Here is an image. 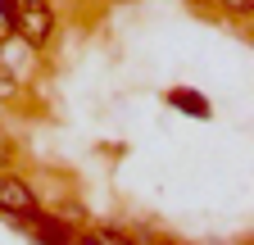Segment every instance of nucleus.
<instances>
[{
    "label": "nucleus",
    "instance_id": "nucleus-2",
    "mask_svg": "<svg viewBox=\"0 0 254 245\" xmlns=\"http://www.w3.org/2000/svg\"><path fill=\"white\" fill-rule=\"evenodd\" d=\"M0 213H9V218H32L37 213V195H32V186L27 182H18V177H5L0 173Z\"/></svg>",
    "mask_w": 254,
    "mask_h": 245
},
{
    "label": "nucleus",
    "instance_id": "nucleus-4",
    "mask_svg": "<svg viewBox=\"0 0 254 245\" xmlns=\"http://www.w3.org/2000/svg\"><path fill=\"white\" fill-rule=\"evenodd\" d=\"M14 96H18V77L5 64V55H0V100H14Z\"/></svg>",
    "mask_w": 254,
    "mask_h": 245
},
{
    "label": "nucleus",
    "instance_id": "nucleus-6",
    "mask_svg": "<svg viewBox=\"0 0 254 245\" xmlns=\"http://www.w3.org/2000/svg\"><path fill=\"white\" fill-rule=\"evenodd\" d=\"M14 37V18H9V0H0V46Z\"/></svg>",
    "mask_w": 254,
    "mask_h": 245
},
{
    "label": "nucleus",
    "instance_id": "nucleus-7",
    "mask_svg": "<svg viewBox=\"0 0 254 245\" xmlns=\"http://www.w3.org/2000/svg\"><path fill=\"white\" fill-rule=\"evenodd\" d=\"M222 5L236 9V14H250V9H254V0H222Z\"/></svg>",
    "mask_w": 254,
    "mask_h": 245
},
{
    "label": "nucleus",
    "instance_id": "nucleus-3",
    "mask_svg": "<svg viewBox=\"0 0 254 245\" xmlns=\"http://www.w3.org/2000/svg\"><path fill=\"white\" fill-rule=\"evenodd\" d=\"M168 105L182 109V114H190V118H209V100H200L190 86H173L168 91Z\"/></svg>",
    "mask_w": 254,
    "mask_h": 245
},
{
    "label": "nucleus",
    "instance_id": "nucleus-8",
    "mask_svg": "<svg viewBox=\"0 0 254 245\" xmlns=\"http://www.w3.org/2000/svg\"><path fill=\"white\" fill-rule=\"evenodd\" d=\"M0 164H5V136H0Z\"/></svg>",
    "mask_w": 254,
    "mask_h": 245
},
{
    "label": "nucleus",
    "instance_id": "nucleus-9",
    "mask_svg": "<svg viewBox=\"0 0 254 245\" xmlns=\"http://www.w3.org/2000/svg\"><path fill=\"white\" fill-rule=\"evenodd\" d=\"M9 5H14V0H9Z\"/></svg>",
    "mask_w": 254,
    "mask_h": 245
},
{
    "label": "nucleus",
    "instance_id": "nucleus-1",
    "mask_svg": "<svg viewBox=\"0 0 254 245\" xmlns=\"http://www.w3.org/2000/svg\"><path fill=\"white\" fill-rule=\"evenodd\" d=\"M9 18H14V37H23L27 46H46L55 37V9H50V0H14Z\"/></svg>",
    "mask_w": 254,
    "mask_h": 245
},
{
    "label": "nucleus",
    "instance_id": "nucleus-5",
    "mask_svg": "<svg viewBox=\"0 0 254 245\" xmlns=\"http://www.w3.org/2000/svg\"><path fill=\"white\" fill-rule=\"evenodd\" d=\"M82 245H136V241H127V236H118V232H95V236L82 241Z\"/></svg>",
    "mask_w": 254,
    "mask_h": 245
}]
</instances>
